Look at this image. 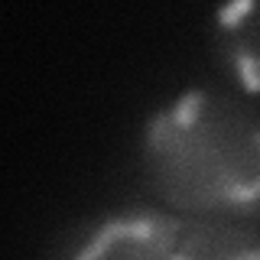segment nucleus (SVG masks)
<instances>
[{"instance_id":"1","label":"nucleus","mask_w":260,"mask_h":260,"mask_svg":"<svg viewBox=\"0 0 260 260\" xmlns=\"http://www.w3.org/2000/svg\"><path fill=\"white\" fill-rule=\"evenodd\" d=\"M143 176L182 218H247L260 208V117L234 98L192 88L150 117Z\"/></svg>"},{"instance_id":"2","label":"nucleus","mask_w":260,"mask_h":260,"mask_svg":"<svg viewBox=\"0 0 260 260\" xmlns=\"http://www.w3.org/2000/svg\"><path fill=\"white\" fill-rule=\"evenodd\" d=\"M182 215L127 211L98 224L72 260H173Z\"/></svg>"},{"instance_id":"3","label":"nucleus","mask_w":260,"mask_h":260,"mask_svg":"<svg viewBox=\"0 0 260 260\" xmlns=\"http://www.w3.org/2000/svg\"><path fill=\"white\" fill-rule=\"evenodd\" d=\"M224 72L244 91L260 94V0H241L215 16L211 32Z\"/></svg>"},{"instance_id":"4","label":"nucleus","mask_w":260,"mask_h":260,"mask_svg":"<svg viewBox=\"0 0 260 260\" xmlns=\"http://www.w3.org/2000/svg\"><path fill=\"white\" fill-rule=\"evenodd\" d=\"M173 260H260V231L244 218H182Z\"/></svg>"}]
</instances>
